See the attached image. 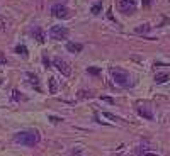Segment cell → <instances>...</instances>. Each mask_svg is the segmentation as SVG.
Listing matches in <instances>:
<instances>
[{"mask_svg": "<svg viewBox=\"0 0 170 156\" xmlns=\"http://www.w3.org/2000/svg\"><path fill=\"white\" fill-rule=\"evenodd\" d=\"M16 143H20L22 146H36L39 143V132L38 131H20L14 136Z\"/></svg>", "mask_w": 170, "mask_h": 156, "instance_id": "6da1fadb", "label": "cell"}, {"mask_svg": "<svg viewBox=\"0 0 170 156\" xmlns=\"http://www.w3.org/2000/svg\"><path fill=\"white\" fill-rule=\"evenodd\" d=\"M111 73H112V80H114L116 85H119V87H123V88L133 87L131 75H129L128 71H123V70H119V68H112Z\"/></svg>", "mask_w": 170, "mask_h": 156, "instance_id": "7a4b0ae2", "label": "cell"}, {"mask_svg": "<svg viewBox=\"0 0 170 156\" xmlns=\"http://www.w3.org/2000/svg\"><path fill=\"white\" fill-rule=\"evenodd\" d=\"M49 36L53 39H65L68 36V29L63 27V26H53L49 29Z\"/></svg>", "mask_w": 170, "mask_h": 156, "instance_id": "3957f363", "label": "cell"}, {"mask_svg": "<svg viewBox=\"0 0 170 156\" xmlns=\"http://www.w3.org/2000/svg\"><path fill=\"white\" fill-rule=\"evenodd\" d=\"M51 14H53L55 17H58V19H66V17H68V7L63 5V3H56V5H53Z\"/></svg>", "mask_w": 170, "mask_h": 156, "instance_id": "277c9868", "label": "cell"}, {"mask_svg": "<svg viewBox=\"0 0 170 156\" xmlns=\"http://www.w3.org/2000/svg\"><path fill=\"white\" fill-rule=\"evenodd\" d=\"M55 66H56L58 70L61 71V75H65V77H70V73H72V68H70V65H68L65 59L56 58V59H55Z\"/></svg>", "mask_w": 170, "mask_h": 156, "instance_id": "5b68a950", "label": "cell"}, {"mask_svg": "<svg viewBox=\"0 0 170 156\" xmlns=\"http://www.w3.org/2000/svg\"><path fill=\"white\" fill-rule=\"evenodd\" d=\"M117 7L123 14H133L134 12V2L133 0H119Z\"/></svg>", "mask_w": 170, "mask_h": 156, "instance_id": "8992f818", "label": "cell"}, {"mask_svg": "<svg viewBox=\"0 0 170 156\" xmlns=\"http://www.w3.org/2000/svg\"><path fill=\"white\" fill-rule=\"evenodd\" d=\"M138 114H140V116H143L145 119H148V120H153V112L150 110V107H148V105H141V107L138 109Z\"/></svg>", "mask_w": 170, "mask_h": 156, "instance_id": "52a82bcc", "label": "cell"}, {"mask_svg": "<svg viewBox=\"0 0 170 156\" xmlns=\"http://www.w3.org/2000/svg\"><path fill=\"white\" fill-rule=\"evenodd\" d=\"M66 49L70 53H80L83 49V44H80V42H66Z\"/></svg>", "mask_w": 170, "mask_h": 156, "instance_id": "ba28073f", "label": "cell"}, {"mask_svg": "<svg viewBox=\"0 0 170 156\" xmlns=\"http://www.w3.org/2000/svg\"><path fill=\"white\" fill-rule=\"evenodd\" d=\"M31 34L38 39L39 42H44V34H43V31H41L39 27H33V29H31Z\"/></svg>", "mask_w": 170, "mask_h": 156, "instance_id": "9c48e42d", "label": "cell"}, {"mask_svg": "<svg viewBox=\"0 0 170 156\" xmlns=\"http://www.w3.org/2000/svg\"><path fill=\"white\" fill-rule=\"evenodd\" d=\"M169 78L170 77L167 75V73H160V75H156V77H155V81H156V83H165Z\"/></svg>", "mask_w": 170, "mask_h": 156, "instance_id": "30bf717a", "label": "cell"}, {"mask_svg": "<svg viewBox=\"0 0 170 156\" xmlns=\"http://www.w3.org/2000/svg\"><path fill=\"white\" fill-rule=\"evenodd\" d=\"M27 77H29V80H31V83H33V85H36V88L39 90V80H38V77H36L34 73H27Z\"/></svg>", "mask_w": 170, "mask_h": 156, "instance_id": "8fae6325", "label": "cell"}, {"mask_svg": "<svg viewBox=\"0 0 170 156\" xmlns=\"http://www.w3.org/2000/svg\"><path fill=\"white\" fill-rule=\"evenodd\" d=\"M148 31H150V26H148V24L138 26V27H136V32H138V34H145V32H148Z\"/></svg>", "mask_w": 170, "mask_h": 156, "instance_id": "7c38bea8", "label": "cell"}, {"mask_svg": "<svg viewBox=\"0 0 170 156\" xmlns=\"http://www.w3.org/2000/svg\"><path fill=\"white\" fill-rule=\"evenodd\" d=\"M49 93H56V80L55 78H49Z\"/></svg>", "mask_w": 170, "mask_h": 156, "instance_id": "4fadbf2b", "label": "cell"}, {"mask_svg": "<svg viewBox=\"0 0 170 156\" xmlns=\"http://www.w3.org/2000/svg\"><path fill=\"white\" fill-rule=\"evenodd\" d=\"M16 53H19L24 58H27V48H26V46H17V48H16Z\"/></svg>", "mask_w": 170, "mask_h": 156, "instance_id": "5bb4252c", "label": "cell"}, {"mask_svg": "<svg viewBox=\"0 0 170 156\" xmlns=\"http://www.w3.org/2000/svg\"><path fill=\"white\" fill-rule=\"evenodd\" d=\"M100 10H102V2H97L94 7H92V14L97 15V14H100Z\"/></svg>", "mask_w": 170, "mask_h": 156, "instance_id": "9a60e30c", "label": "cell"}, {"mask_svg": "<svg viewBox=\"0 0 170 156\" xmlns=\"http://www.w3.org/2000/svg\"><path fill=\"white\" fill-rule=\"evenodd\" d=\"M20 98H24V97L19 93V90H14V100H20Z\"/></svg>", "mask_w": 170, "mask_h": 156, "instance_id": "2e32d148", "label": "cell"}, {"mask_svg": "<svg viewBox=\"0 0 170 156\" xmlns=\"http://www.w3.org/2000/svg\"><path fill=\"white\" fill-rule=\"evenodd\" d=\"M89 73H92V75H99V73H100V70H99V68H89Z\"/></svg>", "mask_w": 170, "mask_h": 156, "instance_id": "e0dca14e", "label": "cell"}, {"mask_svg": "<svg viewBox=\"0 0 170 156\" xmlns=\"http://www.w3.org/2000/svg\"><path fill=\"white\" fill-rule=\"evenodd\" d=\"M104 116H106V117H109V119H111V120H117V119H119V117L112 116V114H109V112H104Z\"/></svg>", "mask_w": 170, "mask_h": 156, "instance_id": "ac0fdd59", "label": "cell"}, {"mask_svg": "<svg viewBox=\"0 0 170 156\" xmlns=\"http://www.w3.org/2000/svg\"><path fill=\"white\" fill-rule=\"evenodd\" d=\"M43 61H44V66L48 68V66H49V59H48V56H46V54H43Z\"/></svg>", "mask_w": 170, "mask_h": 156, "instance_id": "d6986e66", "label": "cell"}, {"mask_svg": "<svg viewBox=\"0 0 170 156\" xmlns=\"http://www.w3.org/2000/svg\"><path fill=\"white\" fill-rule=\"evenodd\" d=\"M80 97H92V93H90V92H89V93H87V92H85V90H82V93H80Z\"/></svg>", "mask_w": 170, "mask_h": 156, "instance_id": "ffe728a7", "label": "cell"}, {"mask_svg": "<svg viewBox=\"0 0 170 156\" xmlns=\"http://www.w3.org/2000/svg\"><path fill=\"white\" fill-rule=\"evenodd\" d=\"M0 29H7V22L3 19H0Z\"/></svg>", "mask_w": 170, "mask_h": 156, "instance_id": "44dd1931", "label": "cell"}, {"mask_svg": "<svg viewBox=\"0 0 170 156\" xmlns=\"http://www.w3.org/2000/svg\"><path fill=\"white\" fill-rule=\"evenodd\" d=\"M107 17H109V19H111V20H112L114 24H117V22H116V19H114V15H112V12H111V10L107 12Z\"/></svg>", "mask_w": 170, "mask_h": 156, "instance_id": "7402d4cb", "label": "cell"}, {"mask_svg": "<svg viewBox=\"0 0 170 156\" xmlns=\"http://www.w3.org/2000/svg\"><path fill=\"white\" fill-rule=\"evenodd\" d=\"M49 119H51V122H60V120H61V119H58V117H55V116L49 117Z\"/></svg>", "mask_w": 170, "mask_h": 156, "instance_id": "603a6c76", "label": "cell"}, {"mask_svg": "<svg viewBox=\"0 0 170 156\" xmlns=\"http://www.w3.org/2000/svg\"><path fill=\"white\" fill-rule=\"evenodd\" d=\"M150 3H151V0H143V5H145V7H148Z\"/></svg>", "mask_w": 170, "mask_h": 156, "instance_id": "cb8c5ba5", "label": "cell"}, {"mask_svg": "<svg viewBox=\"0 0 170 156\" xmlns=\"http://www.w3.org/2000/svg\"><path fill=\"white\" fill-rule=\"evenodd\" d=\"M143 156H158V155H151V153H145Z\"/></svg>", "mask_w": 170, "mask_h": 156, "instance_id": "d4e9b609", "label": "cell"}, {"mask_svg": "<svg viewBox=\"0 0 170 156\" xmlns=\"http://www.w3.org/2000/svg\"><path fill=\"white\" fill-rule=\"evenodd\" d=\"M0 83H2V81H0Z\"/></svg>", "mask_w": 170, "mask_h": 156, "instance_id": "484cf974", "label": "cell"}]
</instances>
